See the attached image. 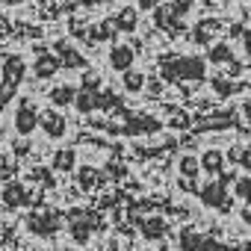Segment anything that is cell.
<instances>
[{"instance_id":"cell-1","label":"cell","mask_w":251,"mask_h":251,"mask_svg":"<svg viewBox=\"0 0 251 251\" xmlns=\"http://www.w3.org/2000/svg\"><path fill=\"white\" fill-rule=\"evenodd\" d=\"M36 124H39V112H36V106L33 103H21L18 106V112H15V127H18V133H33L36 130Z\"/></svg>"},{"instance_id":"cell-2","label":"cell","mask_w":251,"mask_h":251,"mask_svg":"<svg viewBox=\"0 0 251 251\" xmlns=\"http://www.w3.org/2000/svg\"><path fill=\"white\" fill-rule=\"evenodd\" d=\"M109 65H112L115 71H127V68L133 65V48H127V45L112 48V50H109Z\"/></svg>"},{"instance_id":"cell-3","label":"cell","mask_w":251,"mask_h":251,"mask_svg":"<svg viewBox=\"0 0 251 251\" xmlns=\"http://www.w3.org/2000/svg\"><path fill=\"white\" fill-rule=\"evenodd\" d=\"M30 230L33 233H48V236H53L56 230H59V225H56V219L53 216H30Z\"/></svg>"},{"instance_id":"cell-4","label":"cell","mask_w":251,"mask_h":251,"mask_svg":"<svg viewBox=\"0 0 251 251\" xmlns=\"http://www.w3.org/2000/svg\"><path fill=\"white\" fill-rule=\"evenodd\" d=\"M39 121L45 124L48 136H53V139L65 133V118H62V115H56V112H45V115H39Z\"/></svg>"},{"instance_id":"cell-5","label":"cell","mask_w":251,"mask_h":251,"mask_svg":"<svg viewBox=\"0 0 251 251\" xmlns=\"http://www.w3.org/2000/svg\"><path fill=\"white\" fill-rule=\"evenodd\" d=\"M3 201H6L9 207H18V204H27V201H30V192H27L21 183H9V186L3 189Z\"/></svg>"},{"instance_id":"cell-6","label":"cell","mask_w":251,"mask_h":251,"mask_svg":"<svg viewBox=\"0 0 251 251\" xmlns=\"http://www.w3.org/2000/svg\"><path fill=\"white\" fill-rule=\"evenodd\" d=\"M74 98H77V92H74L71 86H59V89L50 92V100H53L56 106H68V103H74Z\"/></svg>"},{"instance_id":"cell-7","label":"cell","mask_w":251,"mask_h":251,"mask_svg":"<svg viewBox=\"0 0 251 251\" xmlns=\"http://www.w3.org/2000/svg\"><path fill=\"white\" fill-rule=\"evenodd\" d=\"M201 166H204L207 172L219 175V172H222V166H225V160H222V154H219V151H207V154L201 157Z\"/></svg>"},{"instance_id":"cell-8","label":"cell","mask_w":251,"mask_h":251,"mask_svg":"<svg viewBox=\"0 0 251 251\" xmlns=\"http://www.w3.org/2000/svg\"><path fill=\"white\" fill-rule=\"evenodd\" d=\"M56 68H59V62L53 56H39V62H36V74L39 77H50Z\"/></svg>"},{"instance_id":"cell-9","label":"cell","mask_w":251,"mask_h":251,"mask_svg":"<svg viewBox=\"0 0 251 251\" xmlns=\"http://www.w3.org/2000/svg\"><path fill=\"white\" fill-rule=\"evenodd\" d=\"M142 233L151 236V239H157V236L166 233V222H163V219H148V222L142 225Z\"/></svg>"},{"instance_id":"cell-10","label":"cell","mask_w":251,"mask_h":251,"mask_svg":"<svg viewBox=\"0 0 251 251\" xmlns=\"http://www.w3.org/2000/svg\"><path fill=\"white\" fill-rule=\"evenodd\" d=\"M59 53H62V62H65V65H71V68H80V65H83V56H80L77 50H71L65 42L59 45Z\"/></svg>"},{"instance_id":"cell-11","label":"cell","mask_w":251,"mask_h":251,"mask_svg":"<svg viewBox=\"0 0 251 251\" xmlns=\"http://www.w3.org/2000/svg\"><path fill=\"white\" fill-rule=\"evenodd\" d=\"M74 103H77V109H83V112H89V109H98V98L92 95V92H83V95H77L74 98Z\"/></svg>"},{"instance_id":"cell-12","label":"cell","mask_w":251,"mask_h":251,"mask_svg":"<svg viewBox=\"0 0 251 251\" xmlns=\"http://www.w3.org/2000/svg\"><path fill=\"white\" fill-rule=\"evenodd\" d=\"M115 27H118V30H133V27H136V12H133V9H124V12L115 18Z\"/></svg>"},{"instance_id":"cell-13","label":"cell","mask_w":251,"mask_h":251,"mask_svg":"<svg viewBox=\"0 0 251 251\" xmlns=\"http://www.w3.org/2000/svg\"><path fill=\"white\" fill-rule=\"evenodd\" d=\"M227 59H230V48L227 45H216L210 50V62H227Z\"/></svg>"},{"instance_id":"cell-14","label":"cell","mask_w":251,"mask_h":251,"mask_svg":"<svg viewBox=\"0 0 251 251\" xmlns=\"http://www.w3.org/2000/svg\"><path fill=\"white\" fill-rule=\"evenodd\" d=\"M53 163H56V169H62V172H68V169H74V154H71V151H59Z\"/></svg>"},{"instance_id":"cell-15","label":"cell","mask_w":251,"mask_h":251,"mask_svg":"<svg viewBox=\"0 0 251 251\" xmlns=\"http://www.w3.org/2000/svg\"><path fill=\"white\" fill-rule=\"evenodd\" d=\"M124 86H127V92H139L145 86V77L142 74H127L124 77Z\"/></svg>"},{"instance_id":"cell-16","label":"cell","mask_w":251,"mask_h":251,"mask_svg":"<svg viewBox=\"0 0 251 251\" xmlns=\"http://www.w3.org/2000/svg\"><path fill=\"white\" fill-rule=\"evenodd\" d=\"M89 230H92V225H86V222H77V225L71 227V233H74L77 242H86V239H89Z\"/></svg>"},{"instance_id":"cell-17","label":"cell","mask_w":251,"mask_h":251,"mask_svg":"<svg viewBox=\"0 0 251 251\" xmlns=\"http://www.w3.org/2000/svg\"><path fill=\"white\" fill-rule=\"evenodd\" d=\"M204 198H207V204H222V201H219V198H222V183H213V189H207Z\"/></svg>"},{"instance_id":"cell-18","label":"cell","mask_w":251,"mask_h":251,"mask_svg":"<svg viewBox=\"0 0 251 251\" xmlns=\"http://www.w3.org/2000/svg\"><path fill=\"white\" fill-rule=\"evenodd\" d=\"M180 172H183V175H189V177H195V172H198V163H195L192 157H186V160L180 163Z\"/></svg>"},{"instance_id":"cell-19","label":"cell","mask_w":251,"mask_h":251,"mask_svg":"<svg viewBox=\"0 0 251 251\" xmlns=\"http://www.w3.org/2000/svg\"><path fill=\"white\" fill-rule=\"evenodd\" d=\"M213 86H216L219 95H230L233 92V86H225V80H213Z\"/></svg>"},{"instance_id":"cell-20","label":"cell","mask_w":251,"mask_h":251,"mask_svg":"<svg viewBox=\"0 0 251 251\" xmlns=\"http://www.w3.org/2000/svg\"><path fill=\"white\" fill-rule=\"evenodd\" d=\"M236 192H239V195H251V180H242V183L236 186Z\"/></svg>"},{"instance_id":"cell-21","label":"cell","mask_w":251,"mask_h":251,"mask_svg":"<svg viewBox=\"0 0 251 251\" xmlns=\"http://www.w3.org/2000/svg\"><path fill=\"white\" fill-rule=\"evenodd\" d=\"M95 183V172H83V186H92Z\"/></svg>"},{"instance_id":"cell-22","label":"cell","mask_w":251,"mask_h":251,"mask_svg":"<svg viewBox=\"0 0 251 251\" xmlns=\"http://www.w3.org/2000/svg\"><path fill=\"white\" fill-rule=\"evenodd\" d=\"M245 50H248V56H251V30L245 33Z\"/></svg>"},{"instance_id":"cell-23","label":"cell","mask_w":251,"mask_h":251,"mask_svg":"<svg viewBox=\"0 0 251 251\" xmlns=\"http://www.w3.org/2000/svg\"><path fill=\"white\" fill-rule=\"evenodd\" d=\"M245 112H248V118H251V103H248V106H245Z\"/></svg>"}]
</instances>
